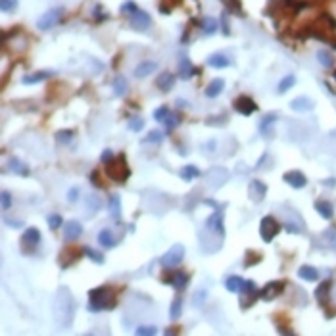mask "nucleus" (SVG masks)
<instances>
[{
    "instance_id": "nucleus-1",
    "label": "nucleus",
    "mask_w": 336,
    "mask_h": 336,
    "mask_svg": "<svg viewBox=\"0 0 336 336\" xmlns=\"http://www.w3.org/2000/svg\"><path fill=\"white\" fill-rule=\"evenodd\" d=\"M302 39H317L321 43L332 44L336 48V20L330 14H319L302 29Z\"/></svg>"
},
{
    "instance_id": "nucleus-2",
    "label": "nucleus",
    "mask_w": 336,
    "mask_h": 336,
    "mask_svg": "<svg viewBox=\"0 0 336 336\" xmlns=\"http://www.w3.org/2000/svg\"><path fill=\"white\" fill-rule=\"evenodd\" d=\"M118 305V290L114 286H96L88 292V311H109Z\"/></svg>"
},
{
    "instance_id": "nucleus-3",
    "label": "nucleus",
    "mask_w": 336,
    "mask_h": 336,
    "mask_svg": "<svg viewBox=\"0 0 336 336\" xmlns=\"http://www.w3.org/2000/svg\"><path fill=\"white\" fill-rule=\"evenodd\" d=\"M75 315V304L69 296L67 286H62L54 298V317L62 326H69Z\"/></svg>"
},
{
    "instance_id": "nucleus-4",
    "label": "nucleus",
    "mask_w": 336,
    "mask_h": 336,
    "mask_svg": "<svg viewBox=\"0 0 336 336\" xmlns=\"http://www.w3.org/2000/svg\"><path fill=\"white\" fill-rule=\"evenodd\" d=\"M106 175L116 183H127V179L131 177V167L127 163L125 154H120L111 162L106 163Z\"/></svg>"
},
{
    "instance_id": "nucleus-5",
    "label": "nucleus",
    "mask_w": 336,
    "mask_h": 336,
    "mask_svg": "<svg viewBox=\"0 0 336 336\" xmlns=\"http://www.w3.org/2000/svg\"><path fill=\"white\" fill-rule=\"evenodd\" d=\"M261 298V290L256 286L254 281H244V286L240 288V307L242 309H250L252 305Z\"/></svg>"
},
{
    "instance_id": "nucleus-6",
    "label": "nucleus",
    "mask_w": 336,
    "mask_h": 336,
    "mask_svg": "<svg viewBox=\"0 0 336 336\" xmlns=\"http://www.w3.org/2000/svg\"><path fill=\"white\" fill-rule=\"evenodd\" d=\"M281 223L273 215H265L260 223V235L263 242H273V239L281 233Z\"/></svg>"
},
{
    "instance_id": "nucleus-7",
    "label": "nucleus",
    "mask_w": 336,
    "mask_h": 336,
    "mask_svg": "<svg viewBox=\"0 0 336 336\" xmlns=\"http://www.w3.org/2000/svg\"><path fill=\"white\" fill-rule=\"evenodd\" d=\"M330 288H332V281H330V279H326V281L319 282V286H317V290H315V298H317L319 305L325 309L326 319H330V317H332L330 311H328V309H332V307H330Z\"/></svg>"
},
{
    "instance_id": "nucleus-8",
    "label": "nucleus",
    "mask_w": 336,
    "mask_h": 336,
    "mask_svg": "<svg viewBox=\"0 0 336 336\" xmlns=\"http://www.w3.org/2000/svg\"><path fill=\"white\" fill-rule=\"evenodd\" d=\"M184 254H186V250H184L183 244H173L171 248L163 254L160 261H162V265L165 269H171V267L181 265V261L184 260Z\"/></svg>"
},
{
    "instance_id": "nucleus-9",
    "label": "nucleus",
    "mask_w": 336,
    "mask_h": 336,
    "mask_svg": "<svg viewBox=\"0 0 336 336\" xmlns=\"http://www.w3.org/2000/svg\"><path fill=\"white\" fill-rule=\"evenodd\" d=\"M85 256V248H77V246H65L62 252H60V256H58V261H60V267L62 269H67V267H71L73 263L81 260Z\"/></svg>"
},
{
    "instance_id": "nucleus-10",
    "label": "nucleus",
    "mask_w": 336,
    "mask_h": 336,
    "mask_svg": "<svg viewBox=\"0 0 336 336\" xmlns=\"http://www.w3.org/2000/svg\"><path fill=\"white\" fill-rule=\"evenodd\" d=\"M163 284H171L177 292H183L184 288L190 282V275L184 271H173V273H163L162 275Z\"/></svg>"
},
{
    "instance_id": "nucleus-11",
    "label": "nucleus",
    "mask_w": 336,
    "mask_h": 336,
    "mask_svg": "<svg viewBox=\"0 0 336 336\" xmlns=\"http://www.w3.org/2000/svg\"><path fill=\"white\" fill-rule=\"evenodd\" d=\"M41 244V231L37 227H27L22 235V248L23 254H31L35 248H39Z\"/></svg>"
},
{
    "instance_id": "nucleus-12",
    "label": "nucleus",
    "mask_w": 336,
    "mask_h": 336,
    "mask_svg": "<svg viewBox=\"0 0 336 336\" xmlns=\"http://www.w3.org/2000/svg\"><path fill=\"white\" fill-rule=\"evenodd\" d=\"M233 108L237 109L240 116H244V118H248L256 109H260L258 104L254 102V98H250L248 94H240L239 98H235V100H233Z\"/></svg>"
},
{
    "instance_id": "nucleus-13",
    "label": "nucleus",
    "mask_w": 336,
    "mask_h": 336,
    "mask_svg": "<svg viewBox=\"0 0 336 336\" xmlns=\"http://www.w3.org/2000/svg\"><path fill=\"white\" fill-rule=\"evenodd\" d=\"M150 23H152V20H150V14L144 10H135L133 14L129 16V25L133 27V29H137V31H146L148 27H150Z\"/></svg>"
},
{
    "instance_id": "nucleus-14",
    "label": "nucleus",
    "mask_w": 336,
    "mask_h": 336,
    "mask_svg": "<svg viewBox=\"0 0 336 336\" xmlns=\"http://www.w3.org/2000/svg\"><path fill=\"white\" fill-rule=\"evenodd\" d=\"M284 288H286V282H284V281L267 282V284L261 288V300H265V302H271V300L279 298V296L284 292Z\"/></svg>"
},
{
    "instance_id": "nucleus-15",
    "label": "nucleus",
    "mask_w": 336,
    "mask_h": 336,
    "mask_svg": "<svg viewBox=\"0 0 336 336\" xmlns=\"http://www.w3.org/2000/svg\"><path fill=\"white\" fill-rule=\"evenodd\" d=\"M60 16H62V8H52V10H48L46 14L41 16V20L37 22V27L41 31H48V29H52L56 23H58Z\"/></svg>"
},
{
    "instance_id": "nucleus-16",
    "label": "nucleus",
    "mask_w": 336,
    "mask_h": 336,
    "mask_svg": "<svg viewBox=\"0 0 336 336\" xmlns=\"http://www.w3.org/2000/svg\"><path fill=\"white\" fill-rule=\"evenodd\" d=\"M206 231H211V233H217L219 237H225V227H223V209L219 207L215 213L207 217L206 221Z\"/></svg>"
},
{
    "instance_id": "nucleus-17",
    "label": "nucleus",
    "mask_w": 336,
    "mask_h": 336,
    "mask_svg": "<svg viewBox=\"0 0 336 336\" xmlns=\"http://www.w3.org/2000/svg\"><path fill=\"white\" fill-rule=\"evenodd\" d=\"M277 114H265L263 118H261L260 121V127H258V131H260L261 137H265V139H271L273 135H275V121H277Z\"/></svg>"
},
{
    "instance_id": "nucleus-18",
    "label": "nucleus",
    "mask_w": 336,
    "mask_h": 336,
    "mask_svg": "<svg viewBox=\"0 0 336 336\" xmlns=\"http://www.w3.org/2000/svg\"><path fill=\"white\" fill-rule=\"evenodd\" d=\"M267 194V186L263 181H258V179H254V181H250L248 184V196L252 202H261L263 198Z\"/></svg>"
},
{
    "instance_id": "nucleus-19",
    "label": "nucleus",
    "mask_w": 336,
    "mask_h": 336,
    "mask_svg": "<svg viewBox=\"0 0 336 336\" xmlns=\"http://www.w3.org/2000/svg\"><path fill=\"white\" fill-rule=\"evenodd\" d=\"M83 235V225L75 221V219H71V221H67L64 225V239L65 242H75L79 237Z\"/></svg>"
},
{
    "instance_id": "nucleus-20",
    "label": "nucleus",
    "mask_w": 336,
    "mask_h": 336,
    "mask_svg": "<svg viewBox=\"0 0 336 336\" xmlns=\"http://www.w3.org/2000/svg\"><path fill=\"white\" fill-rule=\"evenodd\" d=\"M282 181L284 183H288L292 188H304L305 184H307V177H305L302 171H298V169H294V171H288V173L282 175Z\"/></svg>"
},
{
    "instance_id": "nucleus-21",
    "label": "nucleus",
    "mask_w": 336,
    "mask_h": 336,
    "mask_svg": "<svg viewBox=\"0 0 336 336\" xmlns=\"http://www.w3.org/2000/svg\"><path fill=\"white\" fill-rule=\"evenodd\" d=\"M6 169H10L12 173L20 175V177H29V167H27V163H23L20 158H16V156H12L10 160H8V167Z\"/></svg>"
},
{
    "instance_id": "nucleus-22",
    "label": "nucleus",
    "mask_w": 336,
    "mask_h": 336,
    "mask_svg": "<svg viewBox=\"0 0 336 336\" xmlns=\"http://www.w3.org/2000/svg\"><path fill=\"white\" fill-rule=\"evenodd\" d=\"M196 73H198V69L192 65V62L184 54L181 56V62H179V75H181V79L186 81V79H190V77L196 75Z\"/></svg>"
},
{
    "instance_id": "nucleus-23",
    "label": "nucleus",
    "mask_w": 336,
    "mask_h": 336,
    "mask_svg": "<svg viewBox=\"0 0 336 336\" xmlns=\"http://www.w3.org/2000/svg\"><path fill=\"white\" fill-rule=\"evenodd\" d=\"M290 108L294 111H311L315 108V102L309 96H298L290 102Z\"/></svg>"
},
{
    "instance_id": "nucleus-24",
    "label": "nucleus",
    "mask_w": 336,
    "mask_h": 336,
    "mask_svg": "<svg viewBox=\"0 0 336 336\" xmlns=\"http://www.w3.org/2000/svg\"><path fill=\"white\" fill-rule=\"evenodd\" d=\"M108 207H109V213H111V219L116 223H121V198L120 194H109L108 200Z\"/></svg>"
},
{
    "instance_id": "nucleus-25",
    "label": "nucleus",
    "mask_w": 336,
    "mask_h": 336,
    "mask_svg": "<svg viewBox=\"0 0 336 336\" xmlns=\"http://www.w3.org/2000/svg\"><path fill=\"white\" fill-rule=\"evenodd\" d=\"M313 207H315V211L323 217V219H332V215H334V207H332L330 202H326V200H315Z\"/></svg>"
},
{
    "instance_id": "nucleus-26",
    "label": "nucleus",
    "mask_w": 336,
    "mask_h": 336,
    "mask_svg": "<svg viewBox=\"0 0 336 336\" xmlns=\"http://www.w3.org/2000/svg\"><path fill=\"white\" fill-rule=\"evenodd\" d=\"M156 87L160 88L162 92H169V90L175 87V75L173 73H169V71L162 73V75L156 79Z\"/></svg>"
},
{
    "instance_id": "nucleus-27",
    "label": "nucleus",
    "mask_w": 336,
    "mask_h": 336,
    "mask_svg": "<svg viewBox=\"0 0 336 336\" xmlns=\"http://www.w3.org/2000/svg\"><path fill=\"white\" fill-rule=\"evenodd\" d=\"M223 88H225V81H223L221 77L211 79V83L206 87V96L207 98H217L221 92H223Z\"/></svg>"
},
{
    "instance_id": "nucleus-28",
    "label": "nucleus",
    "mask_w": 336,
    "mask_h": 336,
    "mask_svg": "<svg viewBox=\"0 0 336 336\" xmlns=\"http://www.w3.org/2000/svg\"><path fill=\"white\" fill-rule=\"evenodd\" d=\"M156 67H158L156 62H148V60H146V62H141V64L135 67V77H137V79H144V77L150 75L152 71H156Z\"/></svg>"
},
{
    "instance_id": "nucleus-29",
    "label": "nucleus",
    "mask_w": 336,
    "mask_h": 336,
    "mask_svg": "<svg viewBox=\"0 0 336 336\" xmlns=\"http://www.w3.org/2000/svg\"><path fill=\"white\" fill-rule=\"evenodd\" d=\"M50 77H54V71H37V73H33V75L23 77L22 83L23 85H35V83L46 81V79H50Z\"/></svg>"
},
{
    "instance_id": "nucleus-30",
    "label": "nucleus",
    "mask_w": 336,
    "mask_h": 336,
    "mask_svg": "<svg viewBox=\"0 0 336 336\" xmlns=\"http://www.w3.org/2000/svg\"><path fill=\"white\" fill-rule=\"evenodd\" d=\"M98 244H100L102 248H114V246L118 244V240L114 239V233H111L109 229H102L100 235H98Z\"/></svg>"
},
{
    "instance_id": "nucleus-31",
    "label": "nucleus",
    "mask_w": 336,
    "mask_h": 336,
    "mask_svg": "<svg viewBox=\"0 0 336 336\" xmlns=\"http://www.w3.org/2000/svg\"><path fill=\"white\" fill-rule=\"evenodd\" d=\"M207 65H211V67H215V69H223V67H229V65H231V60H229L225 54L215 52V54H211L207 58Z\"/></svg>"
},
{
    "instance_id": "nucleus-32",
    "label": "nucleus",
    "mask_w": 336,
    "mask_h": 336,
    "mask_svg": "<svg viewBox=\"0 0 336 336\" xmlns=\"http://www.w3.org/2000/svg\"><path fill=\"white\" fill-rule=\"evenodd\" d=\"M298 277H300V279H304V281L313 282V281L319 279V271H317L315 267H311V265H302V267L298 269Z\"/></svg>"
},
{
    "instance_id": "nucleus-33",
    "label": "nucleus",
    "mask_w": 336,
    "mask_h": 336,
    "mask_svg": "<svg viewBox=\"0 0 336 336\" xmlns=\"http://www.w3.org/2000/svg\"><path fill=\"white\" fill-rule=\"evenodd\" d=\"M179 175H181L183 181H194V179H198L202 173H200V169H198L196 165H184L183 169L179 171Z\"/></svg>"
},
{
    "instance_id": "nucleus-34",
    "label": "nucleus",
    "mask_w": 336,
    "mask_h": 336,
    "mask_svg": "<svg viewBox=\"0 0 336 336\" xmlns=\"http://www.w3.org/2000/svg\"><path fill=\"white\" fill-rule=\"evenodd\" d=\"M317 62L323 65V67H326V69H330V67L334 65V56L330 54L328 50H325V48H321V50L317 52Z\"/></svg>"
},
{
    "instance_id": "nucleus-35",
    "label": "nucleus",
    "mask_w": 336,
    "mask_h": 336,
    "mask_svg": "<svg viewBox=\"0 0 336 336\" xmlns=\"http://www.w3.org/2000/svg\"><path fill=\"white\" fill-rule=\"evenodd\" d=\"M244 286V279H240L237 275H233V277H227L225 279V288H227L229 292H240V288Z\"/></svg>"
},
{
    "instance_id": "nucleus-36",
    "label": "nucleus",
    "mask_w": 336,
    "mask_h": 336,
    "mask_svg": "<svg viewBox=\"0 0 336 336\" xmlns=\"http://www.w3.org/2000/svg\"><path fill=\"white\" fill-rule=\"evenodd\" d=\"M129 90V85H127V81H125V77H116L114 79V94H118V96H123L125 92Z\"/></svg>"
},
{
    "instance_id": "nucleus-37",
    "label": "nucleus",
    "mask_w": 336,
    "mask_h": 336,
    "mask_svg": "<svg viewBox=\"0 0 336 336\" xmlns=\"http://www.w3.org/2000/svg\"><path fill=\"white\" fill-rule=\"evenodd\" d=\"M181 311H183V298H181V292H179V296L175 298L173 304H171V311H169L171 321H177L181 317Z\"/></svg>"
},
{
    "instance_id": "nucleus-38",
    "label": "nucleus",
    "mask_w": 336,
    "mask_h": 336,
    "mask_svg": "<svg viewBox=\"0 0 336 336\" xmlns=\"http://www.w3.org/2000/svg\"><path fill=\"white\" fill-rule=\"evenodd\" d=\"M163 125H165V133L169 135V133H173L177 127H179V123H181V118L179 116H173V114H169L165 120L162 121Z\"/></svg>"
},
{
    "instance_id": "nucleus-39",
    "label": "nucleus",
    "mask_w": 336,
    "mask_h": 336,
    "mask_svg": "<svg viewBox=\"0 0 336 336\" xmlns=\"http://www.w3.org/2000/svg\"><path fill=\"white\" fill-rule=\"evenodd\" d=\"M296 85V77L294 75H286V77H282L281 79V83H279V94H284V92H288L290 88Z\"/></svg>"
},
{
    "instance_id": "nucleus-40",
    "label": "nucleus",
    "mask_w": 336,
    "mask_h": 336,
    "mask_svg": "<svg viewBox=\"0 0 336 336\" xmlns=\"http://www.w3.org/2000/svg\"><path fill=\"white\" fill-rule=\"evenodd\" d=\"M223 4H225V8L227 12L231 14H235V16H244V12H242V4H240V0H221Z\"/></svg>"
},
{
    "instance_id": "nucleus-41",
    "label": "nucleus",
    "mask_w": 336,
    "mask_h": 336,
    "mask_svg": "<svg viewBox=\"0 0 336 336\" xmlns=\"http://www.w3.org/2000/svg\"><path fill=\"white\" fill-rule=\"evenodd\" d=\"M217 27H219V22H217L215 18H204V22H202V31L206 33V35H213L217 31Z\"/></svg>"
},
{
    "instance_id": "nucleus-42",
    "label": "nucleus",
    "mask_w": 336,
    "mask_h": 336,
    "mask_svg": "<svg viewBox=\"0 0 336 336\" xmlns=\"http://www.w3.org/2000/svg\"><path fill=\"white\" fill-rule=\"evenodd\" d=\"M260 261H261V254L254 252V250H246V254H244V267H252V265H256Z\"/></svg>"
},
{
    "instance_id": "nucleus-43",
    "label": "nucleus",
    "mask_w": 336,
    "mask_h": 336,
    "mask_svg": "<svg viewBox=\"0 0 336 336\" xmlns=\"http://www.w3.org/2000/svg\"><path fill=\"white\" fill-rule=\"evenodd\" d=\"M46 221H48L50 231H58V229L64 225V217L60 215V213H50V215L46 217Z\"/></svg>"
},
{
    "instance_id": "nucleus-44",
    "label": "nucleus",
    "mask_w": 336,
    "mask_h": 336,
    "mask_svg": "<svg viewBox=\"0 0 336 336\" xmlns=\"http://www.w3.org/2000/svg\"><path fill=\"white\" fill-rule=\"evenodd\" d=\"M73 137H75L73 131H58L56 133V141L60 142V144H69V142L73 141Z\"/></svg>"
},
{
    "instance_id": "nucleus-45",
    "label": "nucleus",
    "mask_w": 336,
    "mask_h": 336,
    "mask_svg": "<svg viewBox=\"0 0 336 336\" xmlns=\"http://www.w3.org/2000/svg\"><path fill=\"white\" fill-rule=\"evenodd\" d=\"M129 131H133V133H141L142 129H144V120H142L141 116H137V118H131L129 120Z\"/></svg>"
},
{
    "instance_id": "nucleus-46",
    "label": "nucleus",
    "mask_w": 336,
    "mask_h": 336,
    "mask_svg": "<svg viewBox=\"0 0 336 336\" xmlns=\"http://www.w3.org/2000/svg\"><path fill=\"white\" fill-rule=\"evenodd\" d=\"M85 256H87L88 260H92L94 263H104V256L100 254V252H96V250H92V248H88V246H85Z\"/></svg>"
},
{
    "instance_id": "nucleus-47",
    "label": "nucleus",
    "mask_w": 336,
    "mask_h": 336,
    "mask_svg": "<svg viewBox=\"0 0 336 336\" xmlns=\"http://www.w3.org/2000/svg\"><path fill=\"white\" fill-rule=\"evenodd\" d=\"M0 8L4 14H14L18 10V0H0Z\"/></svg>"
},
{
    "instance_id": "nucleus-48",
    "label": "nucleus",
    "mask_w": 336,
    "mask_h": 336,
    "mask_svg": "<svg viewBox=\"0 0 336 336\" xmlns=\"http://www.w3.org/2000/svg\"><path fill=\"white\" fill-rule=\"evenodd\" d=\"M135 332L141 336H154L156 332H158V328H156V326H150V325H141V326H137Z\"/></svg>"
},
{
    "instance_id": "nucleus-49",
    "label": "nucleus",
    "mask_w": 336,
    "mask_h": 336,
    "mask_svg": "<svg viewBox=\"0 0 336 336\" xmlns=\"http://www.w3.org/2000/svg\"><path fill=\"white\" fill-rule=\"evenodd\" d=\"M88 181L94 184L96 188H104V181L100 179V171H98V169H92V171H90V175H88Z\"/></svg>"
},
{
    "instance_id": "nucleus-50",
    "label": "nucleus",
    "mask_w": 336,
    "mask_h": 336,
    "mask_svg": "<svg viewBox=\"0 0 336 336\" xmlns=\"http://www.w3.org/2000/svg\"><path fill=\"white\" fill-rule=\"evenodd\" d=\"M146 142H152V144H160V142L163 141V133H160V131H150L148 135H146V139H144Z\"/></svg>"
},
{
    "instance_id": "nucleus-51",
    "label": "nucleus",
    "mask_w": 336,
    "mask_h": 336,
    "mask_svg": "<svg viewBox=\"0 0 336 336\" xmlns=\"http://www.w3.org/2000/svg\"><path fill=\"white\" fill-rule=\"evenodd\" d=\"M87 206H90L92 207V211H90V215H92V213H96L98 209H100V207H102V200H100V198H98V196H88L87 198Z\"/></svg>"
},
{
    "instance_id": "nucleus-52",
    "label": "nucleus",
    "mask_w": 336,
    "mask_h": 336,
    "mask_svg": "<svg viewBox=\"0 0 336 336\" xmlns=\"http://www.w3.org/2000/svg\"><path fill=\"white\" fill-rule=\"evenodd\" d=\"M169 114H171V109L167 108V106H160V108L154 111V120H156V121H163L165 118H167V116H169Z\"/></svg>"
},
{
    "instance_id": "nucleus-53",
    "label": "nucleus",
    "mask_w": 336,
    "mask_h": 336,
    "mask_svg": "<svg viewBox=\"0 0 336 336\" xmlns=\"http://www.w3.org/2000/svg\"><path fill=\"white\" fill-rule=\"evenodd\" d=\"M135 10H139V8H137V4H135V2H133V0H127V2H125V4H123V6H121L120 8V12L121 14H133V12Z\"/></svg>"
},
{
    "instance_id": "nucleus-54",
    "label": "nucleus",
    "mask_w": 336,
    "mask_h": 336,
    "mask_svg": "<svg viewBox=\"0 0 336 336\" xmlns=\"http://www.w3.org/2000/svg\"><path fill=\"white\" fill-rule=\"evenodd\" d=\"M114 158H116V154L111 152L109 148H106V150H102V154H100V162L104 163V165H106V163H108V162H111Z\"/></svg>"
},
{
    "instance_id": "nucleus-55",
    "label": "nucleus",
    "mask_w": 336,
    "mask_h": 336,
    "mask_svg": "<svg viewBox=\"0 0 336 336\" xmlns=\"http://www.w3.org/2000/svg\"><path fill=\"white\" fill-rule=\"evenodd\" d=\"M79 194H81V190H79V186H73V188H69L67 190V202H77V198H79Z\"/></svg>"
},
{
    "instance_id": "nucleus-56",
    "label": "nucleus",
    "mask_w": 336,
    "mask_h": 336,
    "mask_svg": "<svg viewBox=\"0 0 336 336\" xmlns=\"http://www.w3.org/2000/svg\"><path fill=\"white\" fill-rule=\"evenodd\" d=\"M206 290H198V292L194 294V298H192V302H194L196 305H200V304H204V300H206Z\"/></svg>"
},
{
    "instance_id": "nucleus-57",
    "label": "nucleus",
    "mask_w": 336,
    "mask_h": 336,
    "mask_svg": "<svg viewBox=\"0 0 336 336\" xmlns=\"http://www.w3.org/2000/svg\"><path fill=\"white\" fill-rule=\"evenodd\" d=\"M10 206H12V194L4 190V192H2V207H4V209H8Z\"/></svg>"
},
{
    "instance_id": "nucleus-58",
    "label": "nucleus",
    "mask_w": 336,
    "mask_h": 336,
    "mask_svg": "<svg viewBox=\"0 0 336 336\" xmlns=\"http://www.w3.org/2000/svg\"><path fill=\"white\" fill-rule=\"evenodd\" d=\"M221 18H223V20H221V25H223V35H231V31H229V25H227V10L221 14Z\"/></svg>"
},
{
    "instance_id": "nucleus-59",
    "label": "nucleus",
    "mask_w": 336,
    "mask_h": 336,
    "mask_svg": "<svg viewBox=\"0 0 336 336\" xmlns=\"http://www.w3.org/2000/svg\"><path fill=\"white\" fill-rule=\"evenodd\" d=\"M4 223H6L8 227H14V229H20V227H23V223H22V221H14V219H8V217H4Z\"/></svg>"
},
{
    "instance_id": "nucleus-60",
    "label": "nucleus",
    "mask_w": 336,
    "mask_h": 336,
    "mask_svg": "<svg viewBox=\"0 0 336 336\" xmlns=\"http://www.w3.org/2000/svg\"><path fill=\"white\" fill-rule=\"evenodd\" d=\"M94 18H96V22L106 20V14H102V6H96V10H94Z\"/></svg>"
},
{
    "instance_id": "nucleus-61",
    "label": "nucleus",
    "mask_w": 336,
    "mask_h": 336,
    "mask_svg": "<svg viewBox=\"0 0 336 336\" xmlns=\"http://www.w3.org/2000/svg\"><path fill=\"white\" fill-rule=\"evenodd\" d=\"M323 184H328V186H334V184H336V179H325V181H323Z\"/></svg>"
},
{
    "instance_id": "nucleus-62",
    "label": "nucleus",
    "mask_w": 336,
    "mask_h": 336,
    "mask_svg": "<svg viewBox=\"0 0 336 336\" xmlns=\"http://www.w3.org/2000/svg\"><path fill=\"white\" fill-rule=\"evenodd\" d=\"M206 150H215V141L207 142V144H206Z\"/></svg>"
},
{
    "instance_id": "nucleus-63",
    "label": "nucleus",
    "mask_w": 336,
    "mask_h": 336,
    "mask_svg": "<svg viewBox=\"0 0 336 336\" xmlns=\"http://www.w3.org/2000/svg\"><path fill=\"white\" fill-rule=\"evenodd\" d=\"M334 81H336V69H334Z\"/></svg>"
}]
</instances>
